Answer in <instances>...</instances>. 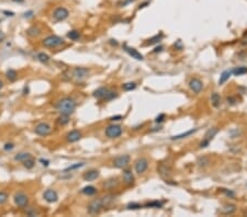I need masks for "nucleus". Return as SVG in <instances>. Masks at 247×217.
<instances>
[{
    "label": "nucleus",
    "instance_id": "9d476101",
    "mask_svg": "<svg viewBox=\"0 0 247 217\" xmlns=\"http://www.w3.org/2000/svg\"><path fill=\"white\" fill-rule=\"evenodd\" d=\"M189 87L195 93H200L202 91V89H203V83H202V81L200 79L192 78L189 81Z\"/></svg>",
    "mask_w": 247,
    "mask_h": 217
},
{
    "label": "nucleus",
    "instance_id": "603ef678",
    "mask_svg": "<svg viewBox=\"0 0 247 217\" xmlns=\"http://www.w3.org/2000/svg\"><path fill=\"white\" fill-rule=\"evenodd\" d=\"M2 87H3V82H2V81L0 80V89H1Z\"/></svg>",
    "mask_w": 247,
    "mask_h": 217
},
{
    "label": "nucleus",
    "instance_id": "aec40b11",
    "mask_svg": "<svg viewBox=\"0 0 247 217\" xmlns=\"http://www.w3.org/2000/svg\"><path fill=\"white\" fill-rule=\"evenodd\" d=\"M197 128H195V130H188V132H186V133H182V134H179V135H176V136H173L171 137V140H177V139H181V138H184V137H187V136H189V135H191V134H193V133H195L197 132Z\"/></svg>",
    "mask_w": 247,
    "mask_h": 217
},
{
    "label": "nucleus",
    "instance_id": "7c9ffc66",
    "mask_svg": "<svg viewBox=\"0 0 247 217\" xmlns=\"http://www.w3.org/2000/svg\"><path fill=\"white\" fill-rule=\"evenodd\" d=\"M6 75H7V78H8L10 81H14L15 79L18 78L17 71H15V70H13V69H9L8 71H7Z\"/></svg>",
    "mask_w": 247,
    "mask_h": 217
},
{
    "label": "nucleus",
    "instance_id": "0eeeda50",
    "mask_svg": "<svg viewBox=\"0 0 247 217\" xmlns=\"http://www.w3.org/2000/svg\"><path fill=\"white\" fill-rule=\"evenodd\" d=\"M122 134V127L120 125H110L107 127L106 135L109 138H118Z\"/></svg>",
    "mask_w": 247,
    "mask_h": 217
},
{
    "label": "nucleus",
    "instance_id": "20e7f679",
    "mask_svg": "<svg viewBox=\"0 0 247 217\" xmlns=\"http://www.w3.org/2000/svg\"><path fill=\"white\" fill-rule=\"evenodd\" d=\"M217 132H219V128L217 127H212L210 128V130H208V132L206 133V135H204V138L203 140L200 143V148H206L209 146V144H210V141L213 139V137L215 136V135L217 134Z\"/></svg>",
    "mask_w": 247,
    "mask_h": 217
},
{
    "label": "nucleus",
    "instance_id": "de8ad7c7",
    "mask_svg": "<svg viewBox=\"0 0 247 217\" xmlns=\"http://www.w3.org/2000/svg\"><path fill=\"white\" fill-rule=\"evenodd\" d=\"M147 4H150V1H145V2H144V3H142L141 6L139 7V9H143V8H145V7L147 6Z\"/></svg>",
    "mask_w": 247,
    "mask_h": 217
},
{
    "label": "nucleus",
    "instance_id": "a878e982",
    "mask_svg": "<svg viewBox=\"0 0 247 217\" xmlns=\"http://www.w3.org/2000/svg\"><path fill=\"white\" fill-rule=\"evenodd\" d=\"M114 200H115V196L112 195V194H110V195H107V196H104V198H102V202H103V207L109 206V205H110L111 203H112Z\"/></svg>",
    "mask_w": 247,
    "mask_h": 217
},
{
    "label": "nucleus",
    "instance_id": "8fccbe9b",
    "mask_svg": "<svg viewBox=\"0 0 247 217\" xmlns=\"http://www.w3.org/2000/svg\"><path fill=\"white\" fill-rule=\"evenodd\" d=\"M243 43H244V44H245V43L247 44V33L245 34V39H244V42H243Z\"/></svg>",
    "mask_w": 247,
    "mask_h": 217
},
{
    "label": "nucleus",
    "instance_id": "49530a36",
    "mask_svg": "<svg viewBox=\"0 0 247 217\" xmlns=\"http://www.w3.org/2000/svg\"><path fill=\"white\" fill-rule=\"evenodd\" d=\"M3 13L6 15H8V17H13V15H14V13H13L12 11H3Z\"/></svg>",
    "mask_w": 247,
    "mask_h": 217
},
{
    "label": "nucleus",
    "instance_id": "f704fd0d",
    "mask_svg": "<svg viewBox=\"0 0 247 217\" xmlns=\"http://www.w3.org/2000/svg\"><path fill=\"white\" fill-rule=\"evenodd\" d=\"M34 165H35V161L31 158H29L23 161V166L26 168V169H32V168L34 167Z\"/></svg>",
    "mask_w": 247,
    "mask_h": 217
},
{
    "label": "nucleus",
    "instance_id": "a19ab883",
    "mask_svg": "<svg viewBox=\"0 0 247 217\" xmlns=\"http://www.w3.org/2000/svg\"><path fill=\"white\" fill-rule=\"evenodd\" d=\"M40 162H41L44 167H47V166L50 165V161H48L47 159H40Z\"/></svg>",
    "mask_w": 247,
    "mask_h": 217
},
{
    "label": "nucleus",
    "instance_id": "473e14b6",
    "mask_svg": "<svg viewBox=\"0 0 247 217\" xmlns=\"http://www.w3.org/2000/svg\"><path fill=\"white\" fill-rule=\"evenodd\" d=\"M162 39H163V33H159V35L157 34V35H155V36H153L152 39L148 40V42L146 44H150V45H152V44H155V43H157V42H159Z\"/></svg>",
    "mask_w": 247,
    "mask_h": 217
},
{
    "label": "nucleus",
    "instance_id": "72a5a7b5",
    "mask_svg": "<svg viewBox=\"0 0 247 217\" xmlns=\"http://www.w3.org/2000/svg\"><path fill=\"white\" fill-rule=\"evenodd\" d=\"M122 88H123V90H125V91H131V90H134L135 88H136V83L135 82H126L122 86Z\"/></svg>",
    "mask_w": 247,
    "mask_h": 217
},
{
    "label": "nucleus",
    "instance_id": "ddd939ff",
    "mask_svg": "<svg viewBox=\"0 0 247 217\" xmlns=\"http://www.w3.org/2000/svg\"><path fill=\"white\" fill-rule=\"evenodd\" d=\"M14 203L20 207H25L29 203V198L25 194L23 193H18L14 195Z\"/></svg>",
    "mask_w": 247,
    "mask_h": 217
},
{
    "label": "nucleus",
    "instance_id": "4468645a",
    "mask_svg": "<svg viewBox=\"0 0 247 217\" xmlns=\"http://www.w3.org/2000/svg\"><path fill=\"white\" fill-rule=\"evenodd\" d=\"M109 92H110V90H109L108 88L101 87L93 92V97L97 98V99H99V100H103V99L104 100H107V97H108Z\"/></svg>",
    "mask_w": 247,
    "mask_h": 217
},
{
    "label": "nucleus",
    "instance_id": "e433bc0d",
    "mask_svg": "<svg viewBox=\"0 0 247 217\" xmlns=\"http://www.w3.org/2000/svg\"><path fill=\"white\" fill-rule=\"evenodd\" d=\"M8 198H9V195L6 193V192L0 191V205L4 204V203H6L7 201H8Z\"/></svg>",
    "mask_w": 247,
    "mask_h": 217
},
{
    "label": "nucleus",
    "instance_id": "6e6552de",
    "mask_svg": "<svg viewBox=\"0 0 247 217\" xmlns=\"http://www.w3.org/2000/svg\"><path fill=\"white\" fill-rule=\"evenodd\" d=\"M34 132L36 133L37 135H40V136H47V135H50L51 132H52V127H51L47 123H40L35 126Z\"/></svg>",
    "mask_w": 247,
    "mask_h": 217
},
{
    "label": "nucleus",
    "instance_id": "f8f14e48",
    "mask_svg": "<svg viewBox=\"0 0 247 217\" xmlns=\"http://www.w3.org/2000/svg\"><path fill=\"white\" fill-rule=\"evenodd\" d=\"M43 198H44V200L48 203H55L57 200H58V195H57L56 191H54V190H52V189L46 190L43 194Z\"/></svg>",
    "mask_w": 247,
    "mask_h": 217
},
{
    "label": "nucleus",
    "instance_id": "f257e3e1",
    "mask_svg": "<svg viewBox=\"0 0 247 217\" xmlns=\"http://www.w3.org/2000/svg\"><path fill=\"white\" fill-rule=\"evenodd\" d=\"M56 109L61 114L70 115L74 113L75 109H76V102H75L74 99L69 98V97H66V98H63L62 100L58 101Z\"/></svg>",
    "mask_w": 247,
    "mask_h": 217
},
{
    "label": "nucleus",
    "instance_id": "09e8293b",
    "mask_svg": "<svg viewBox=\"0 0 247 217\" xmlns=\"http://www.w3.org/2000/svg\"><path fill=\"white\" fill-rule=\"evenodd\" d=\"M4 37H6V35H4V33L2 32V31H0V42H2L4 40Z\"/></svg>",
    "mask_w": 247,
    "mask_h": 217
},
{
    "label": "nucleus",
    "instance_id": "a211bd4d",
    "mask_svg": "<svg viewBox=\"0 0 247 217\" xmlns=\"http://www.w3.org/2000/svg\"><path fill=\"white\" fill-rule=\"evenodd\" d=\"M123 180L128 185H131L134 183V177L130 170H124L123 171Z\"/></svg>",
    "mask_w": 247,
    "mask_h": 217
},
{
    "label": "nucleus",
    "instance_id": "f3484780",
    "mask_svg": "<svg viewBox=\"0 0 247 217\" xmlns=\"http://www.w3.org/2000/svg\"><path fill=\"white\" fill-rule=\"evenodd\" d=\"M99 171L98 170H90V171H87L86 173L82 176L85 181H93L96 179L99 178Z\"/></svg>",
    "mask_w": 247,
    "mask_h": 217
},
{
    "label": "nucleus",
    "instance_id": "cd10ccee",
    "mask_svg": "<svg viewBox=\"0 0 247 217\" xmlns=\"http://www.w3.org/2000/svg\"><path fill=\"white\" fill-rule=\"evenodd\" d=\"M36 58L43 64L48 63V61H50V56H48L47 54H45V53H39L37 56H36Z\"/></svg>",
    "mask_w": 247,
    "mask_h": 217
},
{
    "label": "nucleus",
    "instance_id": "ea45409f",
    "mask_svg": "<svg viewBox=\"0 0 247 217\" xmlns=\"http://www.w3.org/2000/svg\"><path fill=\"white\" fill-rule=\"evenodd\" d=\"M164 119H165V114H161L159 116H157L156 117V119H155V122L156 123H161V122H163L164 121Z\"/></svg>",
    "mask_w": 247,
    "mask_h": 217
},
{
    "label": "nucleus",
    "instance_id": "4c0bfd02",
    "mask_svg": "<svg viewBox=\"0 0 247 217\" xmlns=\"http://www.w3.org/2000/svg\"><path fill=\"white\" fill-rule=\"evenodd\" d=\"M142 205L139 204V203H130V204H128V206H126V209H141Z\"/></svg>",
    "mask_w": 247,
    "mask_h": 217
},
{
    "label": "nucleus",
    "instance_id": "dca6fc26",
    "mask_svg": "<svg viewBox=\"0 0 247 217\" xmlns=\"http://www.w3.org/2000/svg\"><path fill=\"white\" fill-rule=\"evenodd\" d=\"M80 138H81V133L77 130H72V132H69L67 134V136H66V139H67V141H69V143L78 141Z\"/></svg>",
    "mask_w": 247,
    "mask_h": 217
},
{
    "label": "nucleus",
    "instance_id": "6ab92c4d",
    "mask_svg": "<svg viewBox=\"0 0 247 217\" xmlns=\"http://www.w3.org/2000/svg\"><path fill=\"white\" fill-rule=\"evenodd\" d=\"M232 75H233L232 69L225 70V71L222 72L221 76H220V79H219V85H223L224 82H226V81L228 80V78H230V77L232 76Z\"/></svg>",
    "mask_w": 247,
    "mask_h": 217
},
{
    "label": "nucleus",
    "instance_id": "b1692460",
    "mask_svg": "<svg viewBox=\"0 0 247 217\" xmlns=\"http://www.w3.org/2000/svg\"><path fill=\"white\" fill-rule=\"evenodd\" d=\"M232 72L235 75V76H242V75L247 74V67H244V66H242V67H236V68H234V69H232Z\"/></svg>",
    "mask_w": 247,
    "mask_h": 217
},
{
    "label": "nucleus",
    "instance_id": "79ce46f5",
    "mask_svg": "<svg viewBox=\"0 0 247 217\" xmlns=\"http://www.w3.org/2000/svg\"><path fill=\"white\" fill-rule=\"evenodd\" d=\"M222 191L224 192V193L226 194V195H228V196H234V192H232V191H228V190H225V189H223Z\"/></svg>",
    "mask_w": 247,
    "mask_h": 217
},
{
    "label": "nucleus",
    "instance_id": "9b49d317",
    "mask_svg": "<svg viewBox=\"0 0 247 217\" xmlns=\"http://www.w3.org/2000/svg\"><path fill=\"white\" fill-rule=\"evenodd\" d=\"M73 76L76 79H78V80H82V79L89 76V69L84 67H76L73 70Z\"/></svg>",
    "mask_w": 247,
    "mask_h": 217
},
{
    "label": "nucleus",
    "instance_id": "c9c22d12",
    "mask_svg": "<svg viewBox=\"0 0 247 217\" xmlns=\"http://www.w3.org/2000/svg\"><path fill=\"white\" fill-rule=\"evenodd\" d=\"M145 206L146 207H155V209H161V207L163 206V203L158 202V201H154V202L147 203Z\"/></svg>",
    "mask_w": 247,
    "mask_h": 217
},
{
    "label": "nucleus",
    "instance_id": "1a4fd4ad",
    "mask_svg": "<svg viewBox=\"0 0 247 217\" xmlns=\"http://www.w3.org/2000/svg\"><path fill=\"white\" fill-rule=\"evenodd\" d=\"M147 168H148V160L146 158H140L135 162V171H136V173L139 174L144 173Z\"/></svg>",
    "mask_w": 247,
    "mask_h": 217
},
{
    "label": "nucleus",
    "instance_id": "423d86ee",
    "mask_svg": "<svg viewBox=\"0 0 247 217\" xmlns=\"http://www.w3.org/2000/svg\"><path fill=\"white\" fill-rule=\"evenodd\" d=\"M68 15H69V11L67 10L64 7H58L54 10L53 12V18H54L55 21H64L65 19H67Z\"/></svg>",
    "mask_w": 247,
    "mask_h": 217
},
{
    "label": "nucleus",
    "instance_id": "f03ea898",
    "mask_svg": "<svg viewBox=\"0 0 247 217\" xmlns=\"http://www.w3.org/2000/svg\"><path fill=\"white\" fill-rule=\"evenodd\" d=\"M62 44H64V40L62 37L57 36V35H50V36L45 37L43 40V45L45 47L53 48V47H57V46L62 45Z\"/></svg>",
    "mask_w": 247,
    "mask_h": 217
},
{
    "label": "nucleus",
    "instance_id": "39448f33",
    "mask_svg": "<svg viewBox=\"0 0 247 217\" xmlns=\"http://www.w3.org/2000/svg\"><path fill=\"white\" fill-rule=\"evenodd\" d=\"M130 156L129 155H122V156H119L113 160V166L115 168H119V169H124L129 166L130 163Z\"/></svg>",
    "mask_w": 247,
    "mask_h": 217
},
{
    "label": "nucleus",
    "instance_id": "bb28decb",
    "mask_svg": "<svg viewBox=\"0 0 247 217\" xmlns=\"http://www.w3.org/2000/svg\"><path fill=\"white\" fill-rule=\"evenodd\" d=\"M28 34L30 35V36H32V37H35V36H37V35H40V33H41V30H40L39 28H36V26H32V28H30L29 29L28 31Z\"/></svg>",
    "mask_w": 247,
    "mask_h": 217
},
{
    "label": "nucleus",
    "instance_id": "7ed1b4c3",
    "mask_svg": "<svg viewBox=\"0 0 247 217\" xmlns=\"http://www.w3.org/2000/svg\"><path fill=\"white\" fill-rule=\"evenodd\" d=\"M103 209V202H102V198H96L93 200L92 202L89 204L88 206V213L91 214V215H96V214H99L100 211Z\"/></svg>",
    "mask_w": 247,
    "mask_h": 217
},
{
    "label": "nucleus",
    "instance_id": "5701e85b",
    "mask_svg": "<svg viewBox=\"0 0 247 217\" xmlns=\"http://www.w3.org/2000/svg\"><path fill=\"white\" fill-rule=\"evenodd\" d=\"M211 102H212V104L214 105L215 108L219 107L220 103H221V97H220V94L214 92V93L211 96Z\"/></svg>",
    "mask_w": 247,
    "mask_h": 217
},
{
    "label": "nucleus",
    "instance_id": "c756f323",
    "mask_svg": "<svg viewBox=\"0 0 247 217\" xmlns=\"http://www.w3.org/2000/svg\"><path fill=\"white\" fill-rule=\"evenodd\" d=\"M85 166V162H77V163H74V165L69 166V167H67L65 170H64V172H68V171H73V170H76V169H79V168L84 167Z\"/></svg>",
    "mask_w": 247,
    "mask_h": 217
},
{
    "label": "nucleus",
    "instance_id": "3c124183",
    "mask_svg": "<svg viewBox=\"0 0 247 217\" xmlns=\"http://www.w3.org/2000/svg\"><path fill=\"white\" fill-rule=\"evenodd\" d=\"M14 2H19V3H21V2H23L24 0H13Z\"/></svg>",
    "mask_w": 247,
    "mask_h": 217
},
{
    "label": "nucleus",
    "instance_id": "2eb2a0df",
    "mask_svg": "<svg viewBox=\"0 0 247 217\" xmlns=\"http://www.w3.org/2000/svg\"><path fill=\"white\" fill-rule=\"evenodd\" d=\"M124 50H125V52L128 53L130 56H132V58H135V59H137V61H143V59H144L143 55H142L141 53L137 52L135 48L129 47L128 45H124Z\"/></svg>",
    "mask_w": 247,
    "mask_h": 217
},
{
    "label": "nucleus",
    "instance_id": "4be33fe9",
    "mask_svg": "<svg viewBox=\"0 0 247 217\" xmlns=\"http://www.w3.org/2000/svg\"><path fill=\"white\" fill-rule=\"evenodd\" d=\"M57 123L59 124V125L64 126L66 125V124L69 123V115H66V114H61L59 115V117L57 119Z\"/></svg>",
    "mask_w": 247,
    "mask_h": 217
},
{
    "label": "nucleus",
    "instance_id": "412c9836",
    "mask_svg": "<svg viewBox=\"0 0 247 217\" xmlns=\"http://www.w3.org/2000/svg\"><path fill=\"white\" fill-rule=\"evenodd\" d=\"M81 193L86 194V195H93V194L97 193V189L92 185H88V187H85L81 190Z\"/></svg>",
    "mask_w": 247,
    "mask_h": 217
},
{
    "label": "nucleus",
    "instance_id": "c03bdc74",
    "mask_svg": "<svg viewBox=\"0 0 247 217\" xmlns=\"http://www.w3.org/2000/svg\"><path fill=\"white\" fill-rule=\"evenodd\" d=\"M33 17V11H29V12L24 13V18H31Z\"/></svg>",
    "mask_w": 247,
    "mask_h": 217
},
{
    "label": "nucleus",
    "instance_id": "2f4dec72",
    "mask_svg": "<svg viewBox=\"0 0 247 217\" xmlns=\"http://www.w3.org/2000/svg\"><path fill=\"white\" fill-rule=\"evenodd\" d=\"M235 211H236V206H235V205H232V204L226 205V206L223 207V213L224 214H232V213H234Z\"/></svg>",
    "mask_w": 247,
    "mask_h": 217
},
{
    "label": "nucleus",
    "instance_id": "37998d69",
    "mask_svg": "<svg viewBox=\"0 0 247 217\" xmlns=\"http://www.w3.org/2000/svg\"><path fill=\"white\" fill-rule=\"evenodd\" d=\"M133 1H134V0H125V1L121 2V3H120V6H121V7H125L126 4L131 3V2H133Z\"/></svg>",
    "mask_w": 247,
    "mask_h": 217
},
{
    "label": "nucleus",
    "instance_id": "393cba45",
    "mask_svg": "<svg viewBox=\"0 0 247 217\" xmlns=\"http://www.w3.org/2000/svg\"><path fill=\"white\" fill-rule=\"evenodd\" d=\"M31 158V155L29 154V152H20V154H18L17 156L14 157V159L17 161H22L23 162L24 160H26V159Z\"/></svg>",
    "mask_w": 247,
    "mask_h": 217
},
{
    "label": "nucleus",
    "instance_id": "c85d7f7f",
    "mask_svg": "<svg viewBox=\"0 0 247 217\" xmlns=\"http://www.w3.org/2000/svg\"><path fill=\"white\" fill-rule=\"evenodd\" d=\"M67 36L69 37L70 40H73V41H77V40L80 37V34H79L78 31L72 30V31H69V32L67 33Z\"/></svg>",
    "mask_w": 247,
    "mask_h": 217
},
{
    "label": "nucleus",
    "instance_id": "58836bf2",
    "mask_svg": "<svg viewBox=\"0 0 247 217\" xmlns=\"http://www.w3.org/2000/svg\"><path fill=\"white\" fill-rule=\"evenodd\" d=\"M13 148H14V145H13V144H11V143H7L6 145H4L3 149H4V150H7V151H9V150H12Z\"/></svg>",
    "mask_w": 247,
    "mask_h": 217
},
{
    "label": "nucleus",
    "instance_id": "a18cd8bd",
    "mask_svg": "<svg viewBox=\"0 0 247 217\" xmlns=\"http://www.w3.org/2000/svg\"><path fill=\"white\" fill-rule=\"evenodd\" d=\"M111 121H119V119H122V116L121 115H117V116H113V117H111Z\"/></svg>",
    "mask_w": 247,
    "mask_h": 217
}]
</instances>
